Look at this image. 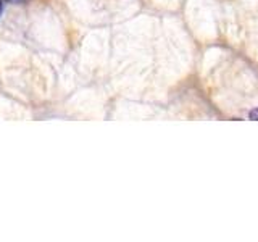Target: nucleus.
<instances>
[{"instance_id":"nucleus-3","label":"nucleus","mask_w":258,"mask_h":242,"mask_svg":"<svg viewBox=\"0 0 258 242\" xmlns=\"http://www.w3.org/2000/svg\"><path fill=\"white\" fill-rule=\"evenodd\" d=\"M0 13H2V2H0Z\"/></svg>"},{"instance_id":"nucleus-2","label":"nucleus","mask_w":258,"mask_h":242,"mask_svg":"<svg viewBox=\"0 0 258 242\" xmlns=\"http://www.w3.org/2000/svg\"><path fill=\"white\" fill-rule=\"evenodd\" d=\"M10 2H23V0H10Z\"/></svg>"},{"instance_id":"nucleus-1","label":"nucleus","mask_w":258,"mask_h":242,"mask_svg":"<svg viewBox=\"0 0 258 242\" xmlns=\"http://www.w3.org/2000/svg\"><path fill=\"white\" fill-rule=\"evenodd\" d=\"M252 119H258V108H255V110H252L250 111V115H248Z\"/></svg>"}]
</instances>
